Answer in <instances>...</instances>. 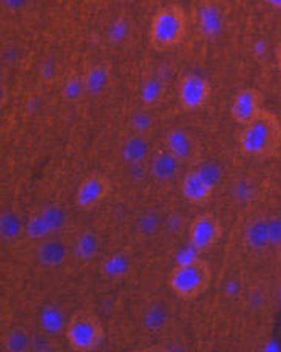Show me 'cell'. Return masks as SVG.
Listing matches in <instances>:
<instances>
[{
	"mask_svg": "<svg viewBox=\"0 0 281 352\" xmlns=\"http://www.w3.org/2000/svg\"><path fill=\"white\" fill-rule=\"evenodd\" d=\"M240 149L252 159L267 160L276 157L281 149V123L271 111L263 109L251 123L241 126Z\"/></svg>",
	"mask_w": 281,
	"mask_h": 352,
	"instance_id": "1",
	"label": "cell"
},
{
	"mask_svg": "<svg viewBox=\"0 0 281 352\" xmlns=\"http://www.w3.org/2000/svg\"><path fill=\"white\" fill-rule=\"evenodd\" d=\"M212 282V270L205 258L194 256L179 260L169 274V288L181 300H195L205 294Z\"/></svg>",
	"mask_w": 281,
	"mask_h": 352,
	"instance_id": "2",
	"label": "cell"
},
{
	"mask_svg": "<svg viewBox=\"0 0 281 352\" xmlns=\"http://www.w3.org/2000/svg\"><path fill=\"white\" fill-rule=\"evenodd\" d=\"M188 32V14L180 5H168L155 12L149 25V45L155 51H169L183 42Z\"/></svg>",
	"mask_w": 281,
	"mask_h": 352,
	"instance_id": "3",
	"label": "cell"
},
{
	"mask_svg": "<svg viewBox=\"0 0 281 352\" xmlns=\"http://www.w3.org/2000/svg\"><path fill=\"white\" fill-rule=\"evenodd\" d=\"M65 338L76 352H91L100 348L104 340L103 323L94 312L80 309L68 318Z\"/></svg>",
	"mask_w": 281,
	"mask_h": 352,
	"instance_id": "4",
	"label": "cell"
},
{
	"mask_svg": "<svg viewBox=\"0 0 281 352\" xmlns=\"http://www.w3.org/2000/svg\"><path fill=\"white\" fill-rule=\"evenodd\" d=\"M163 148L168 149L183 166L195 168L201 163L203 148L200 140L185 128H172L165 135Z\"/></svg>",
	"mask_w": 281,
	"mask_h": 352,
	"instance_id": "5",
	"label": "cell"
},
{
	"mask_svg": "<svg viewBox=\"0 0 281 352\" xmlns=\"http://www.w3.org/2000/svg\"><path fill=\"white\" fill-rule=\"evenodd\" d=\"M223 236V226L212 212H203L195 217L188 230L189 245L197 254L211 251Z\"/></svg>",
	"mask_w": 281,
	"mask_h": 352,
	"instance_id": "6",
	"label": "cell"
},
{
	"mask_svg": "<svg viewBox=\"0 0 281 352\" xmlns=\"http://www.w3.org/2000/svg\"><path fill=\"white\" fill-rule=\"evenodd\" d=\"M111 192H113V184L108 175L93 173L78 184L74 201L82 211H91L106 200Z\"/></svg>",
	"mask_w": 281,
	"mask_h": 352,
	"instance_id": "7",
	"label": "cell"
},
{
	"mask_svg": "<svg viewBox=\"0 0 281 352\" xmlns=\"http://www.w3.org/2000/svg\"><path fill=\"white\" fill-rule=\"evenodd\" d=\"M211 83L201 76L188 74L179 83V103L183 109L189 111V113H194V111H199L206 107V103L211 99Z\"/></svg>",
	"mask_w": 281,
	"mask_h": 352,
	"instance_id": "8",
	"label": "cell"
},
{
	"mask_svg": "<svg viewBox=\"0 0 281 352\" xmlns=\"http://www.w3.org/2000/svg\"><path fill=\"white\" fill-rule=\"evenodd\" d=\"M263 109V96H261L260 91L256 88H246L241 89L234 97L231 116L235 123H238L240 126H245L256 119V117H258Z\"/></svg>",
	"mask_w": 281,
	"mask_h": 352,
	"instance_id": "9",
	"label": "cell"
},
{
	"mask_svg": "<svg viewBox=\"0 0 281 352\" xmlns=\"http://www.w3.org/2000/svg\"><path fill=\"white\" fill-rule=\"evenodd\" d=\"M194 25L200 37L215 38L223 30V14L212 0H199L194 8Z\"/></svg>",
	"mask_w": 281,
	"mask_h": 352,
	"instance_id": "10",
	"label": "cell"
},
{
	"mask_svg": "<svg viewBox=\"0 0 281 352\" xmlns=\"http://www.w3.org/2000/svg\"><path fill=\"white\" fill-rule=\"evenodd\" d=\"M120 154L126 165H142V163H148L154 154L153 134L131 131V134L122 143Z\"/></svg>",
	"mask_w": 281,
	"mask_h": 352,
	"instance_id": "11",
	"label": "cell"
},
{
	"mask_svg": "<svg viewBox=\"0 0 281 352\" xmlns=\"http://www.w3.org/2000/svg\"><path fill=\"white\" fill-rule=\"evenodd\" d=\"M214 185L203 177L197 168L189 169L181 179V194L189 204L203 205L211 200L214 194Z\"/></svg>",
	"mask_w": 281,
	"mask_h": 352,
	"instance_id": "12",
	"label": "cell"
},
{
	"mask_svg": "<svg viewBox=\"0 0 281 352\" xmlns=\"http://www.w3.org/2000/svg\"><path fill=\"white\" fill-rule=\"evenodd\" d=\"M180 166H183L181 163L165 148L160 151H154L153 157L148 162L149 175L160 184H169L177 177Z\"/></svg>",
	"mask_w": 281,
	"mask_h": 352,
	"instance_id": "13",
	"label": "cell"
},
{
	"mask_svg": "<svg viewBox=\"0 0 281 352\" xmlns=\"http://www.w3.org/2000/svg\"><path fill=\"white\" fill-rule=\"evenodd\" d=\"M111 69L106 65H94L83 74L85 88L89 96H100L111 85Z\"/></svg>",
	"mask_w": 281,
	"mask_h": 352,
	"instance_id": "14",
	"label": "cell"
},
{
	"mask_svg": "<svg viewBox=\"0 0 281 352\" xmlns=\"http://www.w3.org/2000/svg\"><path fill=\"white\" fill-rule=\"evenodd\" d=\"M38 262L45 266H58L68 257V246L62 240H51L49 237L41 242L37 250Z\"/></svg>",
	"mask_w": 281,
	"mask_h": 352,
	"instance_id": "15",
	"label": "cell"
},
{
	"mask_svg": "<svg viewBox=\"0 0 281 352\" xmlns=\"http://www.w3.org/2000/svg\"><path fill=\"white\" fill-rule=\"evenodd\" d=\"M131 271V258L125 252H113L103 258L102 274L109 280H123Z\"/></svg>",
	"mask_w": 281,
	"mask_h": 352,
	"instance_id": "16",
	"label": "cell"
},
{
	"mask_svg": "<svg viewBox=\"0 0 281 352\" xmlns=\"http://www.w3.org/2000/svg\"><path fill=\"white\" fill-rule=\"evenodd\" d=\"M166 94V83L159 76H151L142 83L140 87V100L143 107L154 108L163 100Z\"/></svg>",
	"mask_w": 281,
	"mask_h": 352,
	"instance_id": "17",
	"label": "cell"
},
{
	"mask_svg": "<svg viewBox=\"0 0 281 352\" xmlns=\"http://www.w3.org/2000/svg\"><path fill=\"white\" fill-rule=\"evenodd\" d=\"M3 348L8 352L32 351V332L23 326H14V328L6 331L3 337Z\"/></svg>",
	"mask_w": 281,
	"mask_h": 352,
	"instance_id": "18",
	"label": "cell"
},
{
	"mask_svg": "<svg viewBox=\"0 0 281 352\" xmlns=\"http://www.w3.org/2000/svg\"><path fill=\"white\" fill-rule=\"evenodd\" d=\"M38 323H41V329L49 332L52 336H57L67 329V316L63 314L60 308L57 306H47L43 308L41 316H38Z\"/></svg>",
	"mask_w": 281,
	"mask_h": 352,
	"instance_id": "19",
	"label": "cell"
},
{
	"mask_svg": "<svg viewBox=\"0 0 281 352\" xmlns=\"http://www.w3.org/2000/svg\"><path fill=\"white\" fill-rule=\"evenodd\" d=\"M100 250V240L94 232H82L74 242V254L77 258L88 262L93 260Z\"/></svg>",
	"mask_w": 281,
	"mask_h": 352,
	"instance_id": "20",
	"label": "cell"
},
{
	"mask_svg": "<svg viewBox=\"0 0 281 352\" xmlns=\"http://www.w3.org/2000/svg\"><path fill=\"white\" fill-rule=\"evenodd\" d=\"M129 126L133 133L153 134V129L155 128V117L151 113V108L143 107L142 109H137L135 113L131 114Z\"/></svg>",
	"mask_w": 281,
	"mask_h": 352,
	"instance_id": "21",
	"label": "cell"
},
{
	"mask_svg": "<svg viewBox=\"0 0 281 352\" xmlns=\"http://www.w3.org/2000/svg\"><path fill=\"white\" fill-rule=\"evenodd\" d=\"M41 212H42L45 221L48 223L52 234L62 231L68 223V212L65 211L62 206L49 205V206L45 208V210H42Z\"/></svg>",
	"mask_w": 281,
	"mask_h": 352,
	"instance_id": "22",
	"label": "cell"
},
{
	"mask_svg": "<svg viewBox=\"0 0 281 352\" xmlns=\"http://www.w3.org/2000/svg\"><path fill=\"white\" fill-rule=\"evenodd\" d=\"M25 231H26V234H28L30 239L37 240V242H42V240L52 236L49 226L47 221H45L41 211H38L37 214H32V216L30 217L28 225L25 226Z\"/></svg>",
	"mask_w": 281,
	"mask_h": 352,
	"instance_id": "23",
	"label": "cell"
},
{
	"mask_svg": "<svg viewBox=\"0 0 281 352\" xmlns=\"http://www.w3.org/2000/svg\"><path fill=\"white\" fill-rule=\"evenodd\" d=\"M62 94L67 100H77L80 99L83 94H87V88H85V82H83V76L77 77V76H71L67 82L63 83L62 88Z\"/></svg>",
	"mask_w": 281,
	"mask_h": 352,
	"instance_id": "24",
	"label": "cell"
},
{
	"mask_svg": "<svg viewBox=\"0 0 281 352\" xmlns=\"http://www.w3.org/2000/svg\"><path fill=\"white\" fill-rule=\"evenodd\" d=\"M54 337L43 329L32 332V352H49L54 349Z\"/></svg>",
	"mask_w": 281,
	"mask_h": 352,
	"instance_id": "25",
	"label": "cell"
},
{
	"mask_svg": "<svg viewBox=\"0 0 281 352\" xmlns=\"http://www.w3.org/2000/svg\"><path fill=\"white\" fill-rule=\"evenodd\" d=\"M22 231V225L16 214H5L2 219V232L5 237H16Z\"/></svg>",
	"mask_w": 281,
	"mask_h": 352,
	"instance_id": "26",
	"label": "cell"
},
{
	"mask_svg": "<svg viewBox=\"0 0 281 352\" xmlns=\"http://www.w3.org/2000/svg\"><path fill=\"white\" fill-rule=\"evenodd\" d=\"M128 32H129V27L126 25V22L122 21V19H119V21H115L113 25H111L108 34H109L111 41L117 43V42L125 41Z\"/></svg>",
	"mask_w": 281,
	"mask_h": 352,
	"instance_id": "27",
	"label": "cell"
},
{
	"mask_svg": "<svg viewBox=\"0 0 281 352\" xmlns=\"http://www.w3.org/2000/svg\"><path fill=\"white\" fill-rule=\"evenodd\" d=\"M199 171L203 174V177L209 182V184L211 185H217V182H218V179H220V171H218V168L217 166H214V165H203V166H200V168H197Z\"/></svg>",
	"mask_w": 281,
	"mask_h": 352,
	"instance_id": "28",
	"label": "cell"
},
{
	"mask_svg": "<svg viewBox=\"0 0 281 352\" xmlns=\"http://www.w3.org/2000/svg\"><path fill=\"white\" fill-rule=\"evenodd\" d=\"M159 228V217L154 216V214H148V216H143L140 220V230L142 232L153 234Z\"/></svg>",
	"mask_w": 281,
	"mask_h": 352,
	"instance_id": "29",
	"label": "cell"
},
{
	"mask_svg": "<svg viewBox=\"0 0 281 352\" xmlns=\"http://www.w3.org/2000/svg\"><path fill=\"white\" fill-rule=\"evenodd\" d=\"M265 2L276 10H281V0H265Z\"/></svg>",
	"mask_w": 281,
	"mask_h": 352,
	"instance_id": "30",
	"label": "cell"
},
{
	"mask_svg": "<svg viewBox=\"0 0 281 352\" xmlns=\"http://www.w3.org/2000/svg\"><path fill=\"white\" fill-rule=\"evenodd\" d=\"M277 63H278V68H280V73H281V42L277 48Z\"/></svg>",
	"mask_w": 281,
	"mask_h": 352,
	"instance_id": "31",
	"label": "cell"
},
{
	"mask_svg": "<svg viewBox=\"0 0 281 352\" xmlns=\"http://www.w3.org/2000/svg\"><path fill=\"white\" fill-rule=\"evenodd\" d=\"M122 2H125V0H122Z\"/></svg>",
	"mask_w": 281,
	"mask_h": 352,
	"instance_id": "32",
	"label": "cell"
}]
</instances>
